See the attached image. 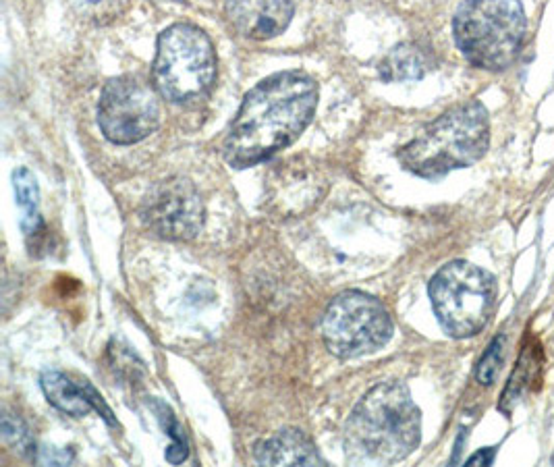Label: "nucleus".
Instances as JSON below:
<instances>
[{"label":"nucleus","instance_id":"nucleus-1","mask_svg":"<svg viewBox=\"0 0 554 467\" xmlns=\"http://www.w3.org/2000/svg\"><path fill=\"white\" fill-rule=\"evenodd\" d=\"M318 86L301 71L276 73L249 92L225 140V158L247 169L293 144L316 113Z\"/></svg>","mask_w":554,"mask_h":467},{"label":"nucleus","instance_id":"nucleus-2","mask_svg":"<svg viewBox=\"0 0 554 467\" xmlns=\"http://www.w3.org/2000/svg\"><path fill=\"white\" fill-rule=\"evenodd\" d=\"M422 441V414L403 382H382L353 407L345 451L353 463H399Z\"/></svg>","mask_w":554,"mask_h":467},{"label":"nucleus","instance_id":"nucleus-3","mask_svg":"<svg viewBox=\"0 0 554 467\" xmlns=\"http://www.w3.org/2000/svg\"><path fill=\"white\" fill-rule=\"evenodd\" d=\"M490 146L486 108L472 100L459 104L426 125L399 150V162L422 179H440L476 164Z\"/></svg>","mask_w":554,"mask_h":467},{"label":"nucleus","instance_id":"nucleus-4","mask_svg":"<svg viewBox=\"0 0 554 467\" xmlns=\"http://www.w3.org/2000/svg\"><path fill=\"white\" fill-rule=\"evenodd\" d=\"M528 19L519 0H463L453 17V38L467 63L503 71L519 57Z\"/></svg>","mask_w":554,"mask_h":467},{"label":"nucleus","instance_id":"nucleus-5","mask_svg":"<svg viewBox=\"0 0 554 467\" xmlns=\"http://www.w3.org/2000/svg\"><path fill=\"white\" fill-rule=\"evenodd\" d=\"M442 331L455 339L482 333L496 306V281L490 272L465 260L442 266L428 287Z\"/></svg>","mask_w":554,"mask_h":467},{"label":"nucleus","instance_id":"nucleus-6","mask_svg":"<svg viewBox=\"0 0 554 467\" xmlns=\"http://www.w3.org/2000/svg\"><path fill=\"white\" fill-rule=\"evenodd\" d=\"M154 86L171 102L204 98L216 79V54L210 38L191 23H175L158 38Z\"/></svg>","mask_w":554,"mask_h":467},{"label":"nucleus","instance_id":"nucleus-7","mask_svg":"<svg viewBox=\"0 0 554 467\" xmlns=\"http://www.w3.org/2000/svg\"><path fill=\"white\" fill-rule=\"evenodd\" d=\"M391 337V314L376 297L364 291L337 295L322 316L324 345L341 360L374 353L389 343Z\"/></svg>","mask_w":554,"mask_h":467},{"label":"nucleus","instance_id":"nucleus-8","mask_svg":"<svg viewBox=\"0 0 554 467\" xmlns=\"http://www.w3.org/2000/svg\"><path fill=\"white\" fill-rule=\"evenodd\" d=\"M98 125L106 140L119 146L146 140L160 125L156 92L129 75L108 81L98 102Z\"/></svg>","mask_w":554,"mask_h":467},{"label":"nucleus","instance_id":"nucleus-9","mask_svg":"<svg viewBox=\"0 0 554 467\" xmlns=\"http://www.w3.org/2000/svg\"><path fill=\"white\" fill-rule=\"evenodd\" d=\"M142 221L162 239H193L204 225V202L196 185L183 177L156 183L144 198Z\"/></svg>","mask_w":554,"mask_h":467},{"label":"nucleus","instance_id":"nucleus-10","mask_svg":"<svg viewBox=\"0 0 554 467\" xmlns=\"http://www.w3.org/2000/svg\"><path fill=\"white\" fill-rule=\"evenodd\" d=\"M293 11L291 0H225L231 25L249 40H270L283 34Z\"/></svg>","mask_w":554,"mask_h":467},{"label":"nucleus","instance_id":"nucleus-11","mask_svg":"<svg viewBox=\"0 0 554 467\" xmlns=\"http://www.w3.org/2000/svg\"><path fill=\"white\" fill-rule=\"evenodd\" d=\"M40 384L48 403L61 409L63 414L83 418L88 416L90 411H98L108 424H115L113 411L106 407L102 397L96 393L94 387H90L88 382L77 384L71 378H67L63 372L46 370L40 378Z\"/></svg>","mask_w":554,"mask_h":467},{"label":"nucleus","instance_id":"nucleus-12","mask_svg":"<svg viewBox=\"0 0 554 467\" xmlns=\"http://www.w3.org/2000/svg\"><path fill=\"white\" fill-rule=\"evenodd\" d=\"M254 457L260 465H324L312 438L295 428L264 438L256 445Z\"/></svg>","mask_w":554,"mask_h":467},{"label":"nucleus","instance_id":"nucleus-13","mask_svg":"<svg viewBox=\"0 0 554 467\" xmlns=\"http://www.w3.org/2000/svg\"><path fill=\"white\" fill-rule=\"evenodd\" d=\"M432 69V59L426 48L418 44H399L380 61V77L389 84L395 81L422 79Z\"/></svg>","mask_w":554,"mask_h":467},{"label":"nucleus","instance_id":"nucleus-14","mask_svg":"<svg viewBox=\"0 0 554 467\" xmlns=\"http://www.w3.org/2000/svg\"><path fill=\"white\" fill-rule=\"evenodd\" d=\"M13 183H15V196H17V204L23 210V218H21V229L25 233L27 243H30L32 254H38V250L42 247V237L46 233L42 216L38 212V183L34 179V175L27 169H17L13 173Z\"/></svg>","mask_w":554,"mask_h":467},{"label":"nucleus","instance_id":"nucleus-15","mask_svg":"<svg viewBox=\"0 0 554 467\" xmlns=\"http://www.w3.org/2000/svg\"><path fill=\"white\" fill-rule=\"evenodd\" d=\"M148 405L154 411V416L160 422L162 430L171 436V445H169V449H166V461L173 465L183 463L189 455V445H187L185 430L179 424L177 416L173 414V409L160 399H152V401H148Z\"/></svg>","mask_w":554,"mask_h":467},{"label":"nucleus","instance_id":"nucleus-16","mask_svg":"<svg viewBox=\"0 0 554 467\" xmlns=\"http://www.w3.org/2000/svg\"><path fill=\"white\" fill-rule=\"evenodd\" d=\"M503 357H505V337L498 335L496 339H492V343L488 345L486 353L482 355V360L478 362V368H476V380L482 384V387H492L496 382L498 374H501Z\"/></svg>","mask_w":554,"mask_h":467},{"label":"nucleus","instance_id":"nucleus-17","mask_svg":"<svg viewBox=\"0 0 554 467\" xmlns=\"http://www.w3.org/2000/svg\"><path fill=\"white\" fill-rule=\"evenodd\" d=\"M3 436L5 441L15 447V451H19L21 455H34L36 453V445L32 441L30 432L23 426V422L11 414L3 416Z\"/></svg>","mask_w":554,"mask_h":467},{"label":"nucleus","instance_id":"nucleus-18","mask_svg":"<svg viewBox=\"0 0 554 467\" xmlns=\"http://www.w3.org/2000/svg\"><path fill=\"white\" fill-rule=\"evenodd\" d=\"M494 453H496L494 449H482L467 459V465H492Z\"/></svg>","mask_w":554,"mask_h":467}]
</instances>
